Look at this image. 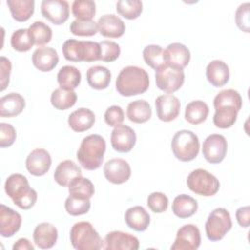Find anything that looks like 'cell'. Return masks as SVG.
<instances>
[{"mask_svg": "<svg viewBox=\"0 0 250 250\" xmlns=\"http://www.w3.org/2000/svg\"><path fill=\"white\" fill-rule=\"evenodd\" d=\"M52 158L50 153L44 148L33 149L25 159V167L27 171L36 177L45 175L51 168Z\"/></svg>", "mask_w": 250, "mask_h": 250, "instance_id": "obj_17", "label": "cell"}, {"mask_svg": "<svg viewBox=\"0 0 250 250\" xmlns=\"http://www.w3.org/2000/svg\"><path fill=\"white\" fill-rule=\"evenodd\" d=\"M29 35L34 42V45L42 47L43 45L49 43L53 36V31L51 27L43 21H36L29 25L27 28Z\"/></svg>", "mask_w": 250, "mask_h": 250, "instance_id": "obj_38", "label": "cell"}, {"mask_svg": "<svg viewBox=\"0 0 250 250\" xmlns=\"http://www.w3.org/2000/svg\"><path fill=\"white\" fill-rule=\"evenodd\" d=\"M72 15L79 21H92L96 14V3L92 0H75L71 5Z\"/></svg>", "mask_w": 250, "mask_h": 250, "instance_id": "obj_39", "label": "cell"}, {"mask_svg": "<svg viewBox=\"0 0 250 250\" xmlns=\"http://www.w3.org/2000/svg\"><path fill=\"white\" fill-rule=\"evenodd\" d=\"M130 164L122 158H112L105 162L104 166V175L105 179L114 185L126 183L131 177Z\"/></svg>", "mask_w": 250, "mask_h": 250, "instance_id": "obj_14", "label": "cell"}, {"mask_svg": "<svg viewBox=\"0 0 250 250\" xmlns=\"http://www.w3.org/2000/svg\"><path fill=\"white\" fill-rule=\"evenodd\" d=\"M86 78L91 88L95 90H104L109 86L111 73L105 66L94 65L87 70Z\"/></svg>", "mask_w": 250, "mask_h": 250, "instance_id": "obj_29", "label": "cell"}, {"mask_svg": "<svg viewBox=\"0 0 250 250\" xmlns=\"http://www.w3.org/2000/svg\"><path fill=\"white\" fill-rule=\"evenodd\" d=\"M168 197L160 191L151 192L148 197L146 204L148 208L154 213H163L168 208Z\"/></svg>", "mask_w": 250, "mask_h": 250, "instance_id": "obj_46", "label": "cell"}, {"mask_svg": "<svg viewBox=\"0 0 250 250\" xmlns=\"http://www.w3.org/2000/svg\"><path fill=\"white\" fill-rule=\"evenodd\" d=\"M232 227L229 212L225 208H216L209 214L205 223L206 236L211 241H219Z\"/></svg>", "mask_w": 250, "mask_h": 250, "instance_id": "obj_8", "label": "cell"}, {"mask_svg": "<svg viewBox=\"0 0 250 250\" xmlns=\"http://www.w3.org/2000/svg\"><path fill=\"white\" fill-rule=\"evenodd\" d=\"M206 78L208 82L216 87L225 86L229 80V68L221 60H213L206 66Z\"/></svg>", "mask_w": 250, "mask_h": 250, "instance_id": "obj_23", "label": "cell"}, {"mask_svg": "<svg viewBox=\"0 0 250 250\" xmlns=\"http://www.w3.org/2000/svg\"><path fill=\"white\" fill-rule=\"evenodd\" d=\"M155 108L159 120L163 122H170L176 119L180 114L181 103L173 94H164L156 98Z\"/></svg>", "mask_w": 250, "mask_h": 250, "instance_id": "obj_16", "label": "cell"}, {"mask_svg": "<svg viewBox=\"0 0 250 250\" xmlns=\"http://www.w3.org/2000/svg\"><path fill=\"white\" fill-rule=\"evenodd\" d=\"M185 82V72L182 68L166 63L155 70V83L158 89L167 94L178 91Z\"/></svg>", "mask_w": 250, "mask_h": 250, "instance_id": "obj_9", "label": "cell"}, {"mask_svg": "<svg viewBox=\"0 0 250 250\" xmlns=\"http://www.w3.org/2000/svg\"><path fill=\"white\" fill-rule=\"evenodd\" d=\"M125 223L136 231H145L150 223V216L143 206H133L125 212Z\"/></svg>", "mask_w": 250, "mask_h": 250, "instance_id": "obj_27", "label": "cell"}, {"mask_svg": "<svg viewBox=\"0 0 250 250\" xmlns=\"http://www.w3.org/2000/svg\"><path fill=\"white\" fill-rule=\"evenodd\" d=\"M69 238L71 245L77 250H99L104 248V240L93 225L86 221L77 222L71 227Z\"/></svg>", "mask_w": 250, "mask_h": 250, "instance_id": "obj_5", "label": "cell"}, {"mask_svg": "<svg viewBox=\"0 0 250 250\" xmlns=\"http://www.w3.org/2000/svg\"><path fill=\"white\" fill-rule=\"evenodd\" d=\"M6 3L13 19L17 21H26L34 13L33 0H7Z\"/></svg>", "mask_w": 250, "mask_h": 250, "instance_id": "obj_33", "label": "cell"}, {"mask_svg": "<svg viewBox=\"0 0 250 250\" xmlns=\"http://www.w3.org/2000/svg\"><path fill=\"white\" fill-rule=\"evenodd\" d=\"M72 34L76 36H93L98 31V23L92 21H79L74 20L69 26Z\"/></svg>", "mask_w": 250, "mask_h": 250, "instance_id": "obj_44", "label": "cell"}, {"mask_svg": "<svg viewBox=\"0 0 250 250\" xmlns=\"http://www.w3.org/2000/svg\"><path fill=\"white\" fill-rule=\"evenodd\" d=\"M97 23L100 34L107 38H119L124 34L126 29L124 21L113 14L102 16Z\"/></svg>", "mask_w": 250, "mask_h": 250, "instance_id": "obj_19", "label": "cell"}, {"mask_svg": "<svg viewBox=\"0 0 250 250\" xmlns=\"http://www.w3.org/2000/svg\"><path fill=\"white\" fill-rule=\"evenodd\" d=\"M0 83L1 91H4L10 82V75L12 70V63L9 59L2 56L0 58Z\"/></svg>", "mask_w": 250, "mask_h": 250, "instance_id": "obj_50", "label": "cell"}, {"mask_svg": "<svg viewBox=\"0 0 250 250\" xmlns=\"http://www.w3.org/2000/svg\"><path fill=\"white\" fill-rule=\"evenodd\" d=\"M6 194L13 200L14 204L22 210L32 208L37 201V192L30 188L25 176L16 173L6 179L4 185Z\"/></svg>", "mask_w": 250, "mask_h": 250, "instance_id": "obj_2", "label": "cell"}, {"mask_svg": "<svg viewBox=\"0 0 250 250\" xmlns=\"http://www.w3.org/2000/svg\"><path fill=\"white\" fill-rule=\"evenodd\" d=\"M13 250H34V246L27 238L21 237L14 243Z\"/></svg>", "mask_w": 250, "mask_h": 250, "instance_id": "obj_52", "label": "cell"}, {"mask_svg": "<svg viewBox=\"0 0 250 250\" xmlns=\"http://www.w3.org/2000/svg\"><path fill=\"white\" fill-rule=\"evenodd\" d=\"M101 47V58L100 61L105 62H111L116 61L120 56V47L119 45L111 40H103L100 43Z\"/></svg>", "mask_w": 250, "mask_h": 250, "instance_id": "obj_45", "label": "cell"}, {"mask_svg": "<svg viewBox=\"0 0 250 250\" xmlns=\"http://www.w3.org/2000/svg\"><path fill=\"white\" fill-rule=\"evenodd\" d=\"M25 107V100L19 93H9L0 99L1 117H15L22 112Z\"/></svg>", "mask_w": 250, "mask_h": 250, "instance_id": "obj_24", "label": "cell"}, {"mask_svg": "<svg viewBox=\"0 0 250 250\" xmlns=\"http://www.w3.org/2000/svg\"><path fill=\"white\" fill-rule=\"evenodd\" d=\"M79 176H82L80 167L70 159L60 162L54 172V180L62 187H68L70 182Z\"/></svg>", "mask_w": 250, "mask_h": 250, "instance_id": "obj_26", "label": "cell"}, {"mask_svg": "<svg viewBox=\"0 0 250 250\" xmlns=\"http://www.w3.org/2000/svg\"><path fill=\"white\" fill-rule=\"evenodd\" d=\"M34 42L32 41L28 29L20 28L15 30L11 36V46L17 52H27L29 51Z\"/></svg>", "mask_w": 250, "mask_h": 250, "instance_id": "obj_42", "label": "cell"}, {"mask_svg": "<svg viewBox=\"0 0 250 250\" xmlns=\"http://www.w3.org/2000/svg\"><path fill=\"white\" fill-rule=\"evenodd\" d=\"M143 58L145 62L154 70L166 64L164 49L159 45L151 44L146 46L143 50Z\"/></svg>", "mask_w": 250, "mask_h": 250, "instance_id": "obj_37", "label": "cell"}, {"mask_svg": "<svg viewBox=\"0 0 250 250\" xmlns=\"http://www.w3.org/2000/svg\"><path fill=\"white\" fill-rule=\"evenodd\" d=\"M32 236L36 246L41 249H50L58 240V229L50 223H40L35 227Z\"/></svg>", "mask_w": 250, "mask_h": 250, "instance_id": "obj_21", "label": "cell"}, {"mask_svg": "<svg viewBox=\"0 0 250 250\" xmlns=\"http://www.w3.org/2000/svg\"><path fill=\"white\" fill-rule=\"evenodd\" d=\"M139 247L140 241L135 235L120 230L109 231L104 240L105 250H137Z\"/></svg>", "mask_w": 250, "mask_h": 250, "instance_id": "obj_15", "label": "cell"}, {"mask_svg": "<svg viewBox=\"0 0 250 250\" xmlns=\"http://www.w3.org/2000/svg\"><path fill=\"white\" fill-rule=\"evenodd\" d=\"M228 151V142L223 135L211 134L203 142L202 154L211 164L221 163Z\"/></svg>", "mask_w": 250, "mask_h": 250, "instance_id": "obj_10", "label": "cell"}, {"mask_svg": "<svg viewBox=\"0 0 250 250\" xmlns=\"http://www.w3.org/2000/svg\"><path fill=\"white\" fill-rule=\"evenodd\" d=\"M62 55L69 62H96L101 58V47L98 42L67 39L62 47Z\"/></svg>", "mask_w": 250, "mask_h": 250, "instance_id": "obj_4", "label": "cell"}, {"mask_svg": "<svg viewBox=\"0 0 250 250\" xmlns=\"http://www.w3.org/2000/svg\"><path fill=\"white\" fill-rule=\"evenodd\" d=\"M21 226V216L12 208L0 205V234L3 237H12Z\"/></svg>", "mask_w": 250, "mask_h": 250, "instance_id": "obj_18", "label": "cell"}, {"mask_svg": "<svg viewBox=\"0 0 250 250\" xmlns=\"http://www.w3.org/2000/svg\"><path fill=\"white\" fill-rule=\"evenodd\" d=\"M197 209V201L188 194L177 195L172 203V211L175 216L180 219H187L191 217L196 213Z\"/></svg>", "mask_w": 250, "mask_h": 250, "instance_id": "obj_28", "label": "cell"}, {"mask_svg": "<svg viewBox=\"0 0 250 250\" xmlns=\"http://www.w3.org/2000/svg\"><path fill=\"white\" fill-rule=\"evenodd\" d=\"M209 114V106L201 100H196L188 103L185 109V119L192 124L198 125L204 122Z\"/></svg>", "mask_w": 250, "mask_h": 250, "instance_id": "obj_32", "label": "cell"}, {"mask_svg": "<svg viewBox=\"0 0 250 250\" xmlns=\"http://www.w3.org/2000/svg\"><path fill=\"white\" fill-rule=\"evenodd\" d=\"M171 148L178 160L183 162L191 161L199 152L200 144L198 137L190 130H180L172 138Z\"/></svg>", "mask_w": 250, "mask_h": 250, "instance_id": "obj_6", "label": "cell"}, {"mask_svg": "<svg viewBox=\"0 0 250 250\" xmlns=\"http://www.w3.org/2000/svg\"><path fill=\"white\" fill-rule=\"evenodd\" d=\"M214 108L220 107H233L239 111L242 107V98L240 94L234 89H226L219 92L213 101Z\"/></svg>", "mask_w": 250, "mask_h": 250, "instance_id": "obj_34", "label": "cell"}, {"mask_svg": "<svg viewBox=\"0 0 250 250\" xmlns=\"http://www.w3.org/2000/svg\"><path fill=\"white\" fill-rule=\"evenodd\" d=\"M166 63L184 69L190 61V52L188 48L182 43H171L164 50Z\"/></svg>", "mask_w": 250, "mask_h": 250, "instance_id": "obj_22", "label": "cell"}, {"mask_svg": "<svg viewBox=\"0 0 250 250\" xmlns=\"http://www.w3.org/2000/svg\"><path fill=\"white\" fill-rule=\"evenodd\" d=\"M59 62L57 51L51 47H39L32 54V63L40 71L53 70Z\"/></svg>", "mask_w": 250, "mask_h": 250, "instance_id": "obj_20", "label": "cell"}, {"mask_svg": "<svg viewBox=\"0 0 250 250\" xmlns=\"http://www.w3.org/2000/svg\"><path fill=\"white\" fill-rule=\"evenodd\" d=\"M42 16L56 25L64 23L69 17V4L64 0H44L41 3Z\"/></svg>", "mask_w": 250, "mask_h": 250, "instance_id": "obj_12", "label": "cell"}, {"mask_svg": "<svg viewBox=\"0 0 250 250\" xmlns=\"http://www.w3.org/2000/svg\"><path fill=\"white\" fill-rule=\"evenodd\" d=\"M76 101L77 95L74 90L58 88L55 89L51 94V104L58 110H66L72 107Z\"/></svg>", "mask_w": 250, "mask_h": 250, "instance_id": "obj_35", "label": "cell"}, {"mask_svg": "<svg viewBox=\"0 0 250 250\" xmlns=\"http://www.w3.org/2000/svg\"><path fill=\"white\" fill-rule=\"evenodd\" d=\"M68 192L72 196L91 198L95 193V187L88 178L79 176L74 178L68 185Z\"/></svg>", "mask_w": 250, "mask_h": 250, "instance_id": "obj_36", "label": "cell"}, {"mask_svg": "<svg viewBox=\"0 0 250 250\" xmlns=\"http://www.w3.org/2000/svg\"><path fill=\"white\" fill-rule=\"evenodd\" d=\"M151 106L146 100H136L129 103L127 106V117L130 121L142 124L148 121L151 117Z\"/></svg>", "mask_w": 250, "mask_h": 250, "instance_id": "obj_30", "label": "cell"}, {"mask_svg": "<svg viewBox=\"0 0 250 250\" xmlns=\"http://www.w3.org/2000/svg\"><path fill=\"white\" fill-rule=\"evenodd\" d=\"M117 92L123 97H132L145 93L149 87L147 72L136 65L123 67L115 81Z\"/></svg>", "mask_w": 250, "mask_h": 250, "instance_id": "obj_1", "label": "cell"}, {"mask_svg": "<svg viewBox=\"0 0 250 250\" xmlns=\"http://www.w3.org/2000/svg\"><path fill=\"white\" fill-rule=\"evenodd\" d=\"M201 243L199 229L193 224H187L181 227L176 234L171 250H196Z\"/></svg>", "mask_w": 250, "mask_h": 250, "instance_id": "obj_11", "label": "cell"}, {"mask_svg": "<svg viewBox=\"0 0 250 250\" xmlns=\"http://www.w3.org/2000/svg\"><path fill=\"white\" fill-rule=\"evenodd\" d=\"M65 211L71 216H80L89 212L91 208L90 198H81L69 195L64 202Z\"/></svg>", "mask_w": 250, "mask_h": 250, "instance_id": "obj_43", "label": "cell"}, {"mask_svg": "<svg viewBox=\"0 0 250 250\" xmlns=\"http://www.w3.org/2000/svg\"><path fill=\"white\" fill-rule=\"evenodd\" d=\"M96 121V117L94 112L86 107H80L73 112H71L68 116L67 123L68 126L74 132H85L91 129Z\"/></svg>", "mask_w": 250, "mask_h": 250, "instance_id": "obj_25", "label": "cell"}, {"mask_svg": "<svg viewBox=\"0 0 250 250\" xmlns=\"http://www.w3.org/2000/svg\"><path fill=\"white\" fill-rule=\"evenodd\" d=\"M105 148L104 139L98 134H92L83 138L76 157L84 169L94 171L103 164Z\"/></svg>", "mask_w": 250, "mask_h": 250, "instance_id": "obj_3", "label": "cell"}, {"mask_svg": "<svg viewBox=\"0 0 250 250\" xmlns=\"http://www.w3.org/2000/svg\"><path fill=\"white\" fill-rule=\"evenodd\" d=\"M57 81L60 88L74 90L81 82V72L73 65H64L60 68L57 74Z\"/></svg>", "mask_w": 250, "mask_h": 250, "instance_id": "obj_31", "label": "cell"}, {"mask_svg": "<svg viewBox=\"0 0 250 250\" xmlns=\"http://www.w3.org/2000/svg\"><path fill=\"white\" fill-rule=\"evenodd\" d=\"M249 3L238 6L235 12V22L237 27L245 33L249 32Z\"/></svg>", "mask_w": 250, "mask_h": 250, "instance_id": "obj_49", "label": "cell"}, {"mask_svg": "<svg viewBox=\"0 0 250 250\" xmlns=\"http://www.w3.org/2000/svg\"><path fill=\"white\" fill-rule=\"evenodd\" d=\"M235 218L241 228H248L250 224V208L249 206L239 207L235 212Z\"/></svg>", "mask_w": 250, "mask_h": 250, "instance_id": "obj_51", "label": "cell"}, {"mask_svg": "<svg viewBox=\"0 0 250 250\" xmlns=\"http://www.w3.org/2000/svg\"><path fill=\"white\" fill-rule=\"evenodd\" d=\"M137 136L135 131L127 125H118L114 127L110 135L111 146L115 151L126 153L133 149L136 145Z\"/></svg>", "mask_w": 250, "mask_h": 250, "instance_id": "obj_13", "label": "cell"}, {"mask_svg": "<svg viewBox=\"0 0 250 250\" xmlns=\"http://www.w3.org/2000/svg\"><path fill=\"white\" fill-rule=\"evenodd\" d=\"M104 121L110 127L121 125L124 120V111L119 105H111L104 112Z\"/></svg>", "mask_w": 250, "mask_h": 250, "instance_id": "obj_47", "label": "cell"}, {"mask_svg": "<svg viewBox=\"0 0 250 250\" xmlns=\"http://www.w3.org/2000/svg\"><path fill=\"white\" fill-rule=\"evenodd\" d=\"M238 111L233 107H220L215 109L213 116V123L216 127L221 129L230 128L237 119Z\"/></svg>", "mask_w": 250, "mask_h": 250, "instance_id": "obj_40", "label": "cell"}, {"mask_svg": "<svg viewBox=\"0 0 250 250\" xmlns=\"http://www.w3.org/2000/svg\"><path fill=\"white\" fill-rule=\"evenodd\" d=\"M17 138L16 129L9 123H0V147L11 146Z\"/></svg>", "mask_w": 250, "mask_h": 250, "instance_id": "obj_48", "label": "cell"}, {"mask_svg": "<svg viewBox=\"0 0 250 250\" xmlns=\"http://www.w3.org/2000/svg\"><path fill=\"white\" fill-rule=\"evenodd\" d=\"M116 11L127 20H135L143 12V3L140 0H119L116 3Z\"/></svg>", "mask_w": 250, "mask_h": 250, "instance_id": "obj_41", "label": "cell"}, {"mask_svg": "<svg viewBox=\"0 0 250 250\" xmlns=\"http://www.w3.org/2000/svg\"><path fill=\"white\" fill-rule=\"evenodd\" d=\"M187 186L192 192L206 197L215 195L220 189L219 180L213 174L201 168L188 174Z\"/></svg>", "mask_w": 250, "mask_h": 250, "instance_id": "obj_7", "label": "cell"}]
</instances>
